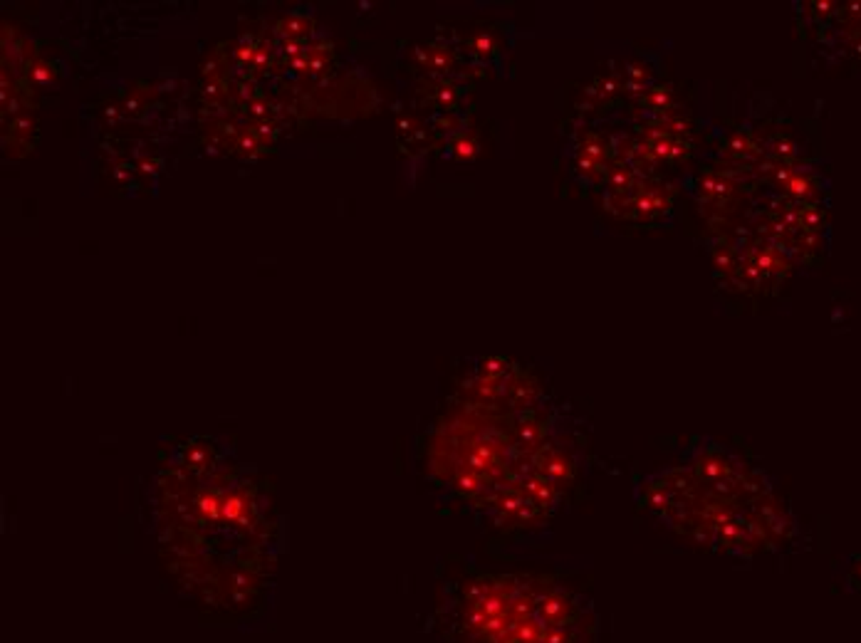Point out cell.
Listing matches in <instances>:
<instances>
[{
  "label": "cell",
  "mask_w": 861,
  "mask_h": 643,
  "mask_svg": "<svg viewBox=\"0 0 861 643\" xmlns=\"http://www.w3.org/2000/svg\"><path fill=\"white\" fill-rule=\"evenodd\" d=\"M206 463L203 480H208ZM186 498L188 520L163 525L161 539L176 586L208 614L253 616L265 606L275 572L267 495L220 465L218 485H193Z\"/></svg>",
  "instance_id": "cell-1"
},
{
  "label": "cell",
  "mask_w": 861,
  "mask_h": 643,
  "mask_svg": "<svg viewBox=\"0 0 861 643\" xmlns=\"http://www.w3.org/2000/svg\"><path fill=\"white\" fill-rule=\"evenodd\" d=\"M448 643H596L592 604L542 574L480 572L438 604Z\"/></svg>",
  "instance_id": "cell-2"
},
{
  "label": "cell",
  "mask_w": 861,
  "mask_h": 643,
  "mask_svg": "<svg viewBox=\"0 0 861 643\" xmlns=\"http://www.w3.org/2000/svg\"><path fill=\"white\" fill-rule=\"evenodd\" d=\"M639 507L666 527L708 550L747 556L774 532L767 500L745 502L698 478L686 463L643 473L634 482Z\"/></svg>",
  "instance_id": "cell-3"
}]
</instances>
